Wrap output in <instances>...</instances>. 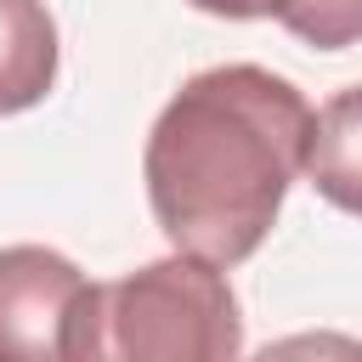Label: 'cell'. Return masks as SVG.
I'll use <instances>...</instances> for the list:
<instances>
[{
    "mask_svg": "<svg viewBox=\"0 0 362 362\" xmlns=\"http://www.w3.org/2000/svg\"><path fill=\"white\" fill-rule=\"evenodd\" d=\"M311 102L272 68L192 74L147 130L141 181L158 232L198 260H249L305 170Z\"/></svg>",
    "mask_w": 362,
    "mask_h": 362,
    "instance_id": "6da1fadb",
    "label": "cell"
},
{
    "mask_svg": "<svg viewBox=\"0 0 362 362\" xmlns=\"http://www.w3.org/2000/svg\"><path fill=\"white\" fill-rule=\"evenodd\" d=\"M238 351L243 317L226 266L181 249L90 283L68 334V362H238Z\"/></svg>",
    "mask_w": 362,
    "mask_h": 362,
    "instance_id": "7a4b0ae2",
    "label": "cell"
},
{
    "mask_svg": "<svg viewBox=\"0 0 362 362\" xmlns=\"http://www.w3.org/2000/svg\"><path fill=\"white\" fill-rule=\"evenodd\" d=\"M85 288V272L45 243L0 249V362H68Z\"/></svg>",
    "mask_w": 362,
    "mask_h": 362,
    "instance_id": "3957f363",
    "label": "cell"
},
{
    "mask_svg": "<svg viewBox=\"0 0 362 362\" xmlns=\"http://www.w3.org/2000/svg\"><path fill=\"white\" fill-rule=\"evenodd\" d=\"M305 181L345 215H362V85L334 90L311 113Z\"/></svg>",
    "mask_w": 362,
    "mask_h": 362,
    "instance_id": "277c9868",
    "label": "cell"
},
{
    "mask_svg": "<svg viewBox=\"0 0 362 362\" xmlns=\"http://www.w3.org/2000/svg\"><path fill=\"white\" fill-rule=\"evenodd\" d=\"M57 85V23L45 0H0V113H28Z\"/></svg>",
    "mask_w": 362,
    "mask_h": 362,
    "instance_id": "5b68a950",
    "label": "cell"
},
{
    "mask_svg": "<svg viewBox=\"0 0 362 362\" xmlns=\"http://www.w3.org/2000/svg\"><path fill=\"white\" fill-rule=\"evenodd\" d=\"M277 23L317 51H345L362 40V0H283Z\"/></svg>",
    "mask_w": 362,
    "mask_h": 362,
    "instance_id": "8992f818",
    "label": "cell"
},
{
    "mask_svg": "<svg viewBox=\"0 0 362 362\" xmlns=\"http://www.w3.org/2000/svg\"><path fill=\"white\" fill-rule=\"evenodd\" d=\"M249 362H362V339L334 334V328H311V334H283V339L260 345Z\"/></svg>",
    "mask_w": 362,
    "mask_h": 362,
    "instance_id": "52a82bcc",
    "label": "cell"
},
{
    "mask_svg": "<svg viewBox=\"0 0 362 362\" xmlns=\"http://www.w3.org/2000/svg\"><path fill=\"white\" fill-rule=\"evenodd\" d=\"M187 6H198V11H209V17L249 23V17H277V6H283V0H187Z\"/></svg>",
    "mask_w": 362,
    "mask_h": 362,
    "instance_id": "ba28073f",
    "label": "cell"
}]
</instances>
